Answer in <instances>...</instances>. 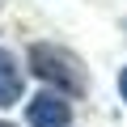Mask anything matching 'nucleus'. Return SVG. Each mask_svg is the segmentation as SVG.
Here are the masks:
<instances>
[{"label":"nucleus","instance_id":"1","mask_svg":"<svg viewBox=\"0 0 127 127\" xmlns=\"http://www.w3.org/2000/svg\"><path fill=\"white\" fill-rule=\"evenodd\" d=\"M30 72H34L42 85H51V93H59V97L89 89L85 64H81L68 47H55V42H34V47H30Z\"/></svg>","mask_w":127,"mask_h":127},{"label":"nucleus","instance_id":"2","mask_svg":"<svg viewBox=\"0 0 127 127\" xmlns=\"http://www.w3.org/2000/svg\"><path fill=\"white\" fill-rule=\"evenodd\" d=\"M26 123L30 127H68L72 123V102L51 93V89H42V93H34L26 102Z\"/></svg>","mask_w":127,"mask_h":127},{"label":"nucleus","instance_id":"3","mask_svg":"<svg viewBox=\"0 0 127 127\" xmlns=\"http://www.w3.org/2000/svg\"><path fill=\"white\" fill-rule=\"evenodd\" d=\"M13 102H21V68H17L13 51L0 47V110Z\"/></svg>","mask_w":127,"mask_h":127},{"label":"nucleus","instance_id":"4","mask_svg":"<svg viewBox=\"0 0 127 127\" xmlns=\"http://www.w3.org/2000/svg\"><path fill=\"white\" fill-rule=\"evenodd\" d=\"M119 97L127 102V64H123V72H119Z\"/></svg>","mask_w":127,"mask_h":127},{"label":"nucleus","instance_id":"5","mask_svg":"<svg viewBox=\"0 0 127 127\" xmlns=\"http://www.w3.org/2000/svg\"><path fill=\"white\" fill-rule=\"evenodd\" d=\"M0 127H13V123H4V119H0Z\"/></svg>","mask_w":127,"mask_h":127}]
</instances>
